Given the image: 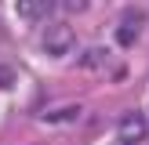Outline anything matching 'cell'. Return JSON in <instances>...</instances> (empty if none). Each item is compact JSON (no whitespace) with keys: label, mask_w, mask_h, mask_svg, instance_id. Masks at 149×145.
I'll use <instances>...</instances> for the list:
<instances>
[{"label":"cell","mask_w":149,"mask_h":145,"mask_svg":"<svg viewBox=\"0 0 149 145\" xmlns=\"http://www.w3.org/2000/svg\"><path fill=\"white\" fill-rule=\"evenodd\" d=\"M146 138H149L146 113H138V109L120 113V120H116V142H120V145H142Z\"/></svg>","instance_id":"1"},{"label":"cell","mask_w":149,"mask_h":145,"mask_svg":"<svg viewBox=\"0 0 149 145\" xmlns=\"http://www.w3.org/2000/svg\"><path fill=\"white\" fill-rule=\"evenodd\" d=\"M73 44H77V33H73V26H65V22H51V26L44 29V36H40L44 55H51V58L69 55Z\"/></svg>","instance_id":"2"},{"label":"cell","mask_w":149,"mask_h":145,"mask_svg":"<svg viewBox=\"0 0 149 145\" xmlns=\"http://www.w3.org/2000/svg\"><path fill=\"white\" fill-rule=\"evenodd\" d=\"M55 7H58V0H18L15 11H18V18H26V22H44V18H51Z\"/></svg>","instance_id":"3"},{"label":"cell","mask_w":149,"mask_h":145,"mask_svg":"<svg viewBox=\"0 0 149 145\" xmlns=\"http://www.w3.org/2000/svg\"><path fill=\"white\" fill-rule=\"evenodd\" d=\"M138 33H142V14H127V18L116 26V40H120L124 47H131V44L138 40Z\"/></svg>","instance_id":"4"},{"label":"cell","mask_w":149,"mask_h":145,"mask_svg":"<svg viewBox=\"0 0 149 145\" xmlns=\"http://www.w3.org/2000/svg\"><path fill=\"white\" fill-rule=\"evenodd\" d=\"M73 116H80V105H62V109H47L44 120L47 123H69Z\"/></svg>","instance_id":"5"},{"label":"cell","mask_w":149,"mask_h":145,"mask_svg":"<svg viewBox=\"0 0 149 145\" xmlns=\"http://www.w3.org/2000/svg\"><path fill=\"white\" fill-rule=\"evenodd\" d=\"M106 51H102V47H91V51H87V58H84V65H87V69H102V65H106Z\"/></svg>","instance_id":"6"},{"label":"cell","mask_w":149,"mask_h":145,"mask_svg":"<svg viewBox=\"0 0 149 145\" xmlns=\"http://www.w3.org/2000/svg\"><path fill=\"white\" fill-rule=\"evenodd\" d=\"M58 4H62L65 11H84V7H87V0H58Z\"/></svg>","instance_id":"7"}]
</instances>
